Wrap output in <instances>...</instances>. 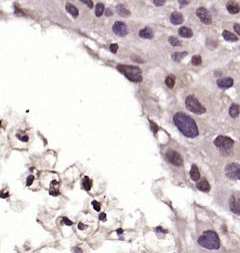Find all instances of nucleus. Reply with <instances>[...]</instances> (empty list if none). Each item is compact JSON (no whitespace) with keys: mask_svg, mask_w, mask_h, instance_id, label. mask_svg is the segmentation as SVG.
I'll use <instances>...</instances> for the list:
<instances>
[{"mask_svg":"<svg viewBox=\"0 0 240 253\" xmlns=\"http://www.w3.org/2000/svg\"><path fill=\"white\" fill-rule=\"evenodd\" d=\"M173 121L180 132L187 138H195L198 136V128L192 117L182 111L176 113L173 115Z\"/></svg>","mask_w":240,"mask_h":253,"instance_id":"f257e3e1","label":"nucleus"},{"mask_svg":"<svg viewBox=\"0 0 240 253\" xmlns=\"http://www.w3.org/2000/svg\"><path fill=\"white\" fill-rule=\"evenodd\" d=\"M198 244L209 250H216L220 247V240L218 235L214 231H205L198 238Z\"/></svg>","mask_w":240,"mask_h":253,"instance_id":"f03ea898","label":"nucleus"},{"mask_svg":"<svg viewBox=\"0 0 240 253\" xmlns=\"http://www.w3.org/2000/svg\"><path fill=\"white\" fill-rule=\"evenodd\" d=\"M117 69L122 74H124L129 80L133 82H141L143 79L141 69L137 66L132 65H124V64H119L117 65Z\"/></svg>","mask_w":240,"mask_h":253,"instance_id":"7ed1b4c3","label":"nucleus"},{"mask_svg":"<svg viewBox=\"0 0 240 253\" xmlns=\"http://www.w3.org/2000/svg\"><path fill=\"white\" fill-rule=\"evenodd\" d=\"M185 105L186 107L190 111L196 113V115H202V113H204L206 111V109L201 105V103L194 95H188L186 97Z\"/></svg>","mask_w":240,"mask_h":253,"instance_id":"20e7f679","label":"nucleus"},{"mask_svg":"<svg viewBox=\"0 0 240 253\" xmlns=\"http://www.w3.org/2000/svg\"><path fill=\"white\" fill-rule=\"evenodd\" d=\"M214 145L216 148L223 151H229L232 149L234 145V141L231 138L226 136H218L214 140Z\"/></svg>","mask_w":240,"mask_h":253,"instance_id":"39448f33","label":"nucleus"},{"mask_svg":"<svg viewBox=\"0 0 240 253\" xmlns=\"http://www.w3.org/2000/svg\"><path fill=\"white\" fill-rule=\"evenodd\" d=\"M225 175L230 180H240V166L236 163L228 164L225 167Z\"/></svg>","mask_w":240,"mask_h":253,"instance_id":"423d86ee","label":"nucleus"},{"mask_svg":"<svg viewBox=\"0 0 240 253\" xmlns=\"http://www.w3.org/2000/svg\"><path fill=\"white\" fill-rule=\"evenodd\" d=\"M166 157H167V160L169 161V163H171V164L174 165V166L179 167L183 164V159L180 156V154H179L178 152H176V151H173V150L167 151Z\"/></svg>","mask_w":240,"mask_h":253,"instance_id":"0eeeda50","label":"nucleus"},{"mask_svg":"<svg viewBox=\"0 0 240 253\" xmlns=\"http://www.w3.org/2000/svg\"><path fill=\"white\" fill-rule=\"evenodd\" d=\"M196 15L198 16V18L204 23V24H211L212 23V16L210 14V12L204 7H199L196 10Z\"/></svg>","mask_w":240,"mask_h":253,"instance_id":"6e6552de","label":"nucleus"},{"mask_svg":"<svg viewBox=\"0 0 240 253\" xmlns=\"http://www.w3.org/2000/svg\"><path fill=\"white\" fill-rule=\"evenodd\" d=\"M112 29H113V32L115 33L117 36H120V37L126 36L127 33H128L126 24H125L124 22H121V21H116V22L114 23Z\"/></svg>","mask_w":240,"mask_h":253,"instance_id":"1a4fd4ad","label":"nucleus"},{"mask_svg":"<svg viewBox=\"0 0 240 253\" xmlns=\"http://www.w3.org/2000/svg\"><path fill=\"white\" fill-rule=\"evenodd\" d=\"M229 207L234 214L240 215V198L231 196L229 200Z\"/></svg>","mask_w":240,"mask_h":253,"instance_id":"9d476101","label":"nucleus"},{"mask_svg":"<svg viewBox=\"0 0 240 253\" xmlns=\"http://www.w3.org/2000/svg\"><path fill=\"white\" fill-rule=\"evenodd\" d=\"M217 85L222 89H229L233 85V79L231 77H224L217 80Z\"/></svg>","mask_w":240,"mask_h":253,"instance_id":"9b49d317","label":"nucleus"},{"mask_svg":"<svg viewBox=\"0 0 240 253\" xmlns=\"http://www.w3.org/2000/svg\"><path fill=\"white\" fill-rule=\"evenodd\" d=\"M170 21H171V23H172V24H174V25L181 24V23H183V21H184L183 15H182L181 13H179V12L171 13Z\"/></svg>","mask_w":240,"mask_h":253,"instance_id":"f8f14e48","label":"nucleus"},{"mask_svg":"<svg viewBox=\"0 0 240 253\" xmlns=\"http://www.w3.org/2000/svg\"><path fill=\"white\" fill-rule=\"evenodd\" d=\"M139 36L142 37V38H147V39H151L154 36V33H153V30L149 27H145L144 29H141L140 32H139Z\"/></svg>","mask_w":240,"mask_h":253,"instance_id":"ddd939ff","label":"nucleus"},{"mask_svg":"<svg viewBox=\"0 0 240 253\" xmlns=\"http://www.w3.org/2000/svg\"><path fill=\"white\" fill-rule=\"evenodd\" d=\"M178 32H179V35L184 37V38H189V37H192V35H193V32H192L191 29L188 28V27H186V26L180 27Z\"/></svg>","mask_w":240,"mask_h":253,"instance_id":"4468645a","label":"nucleus"},{"mask_svg":"<svg viewBox=\"0 0 240 253\" xmlns=\"http://www.w3.org/2000/svg\"><path fill=\"white\" fill-rule=\"evenodd\" d=\"M226 8H227L228 12L231 13V14H236V13H238L240 11L239 4H237L235 2H229L227 4V6H226Z\"/></svg>","mask_w":240,"mask_h":253,"instance_id":"2eb2a0df","label":"nucleus"},{"mask_svg":"<svg viewBox=\"0 0 240 253\" xmlns=\"http://www.w3.org/2000/svg\"><path fill=\"white\" fill-rule=\"evenodd\" d=\"M190 177H191V179L193 180V181H198V180L200 179V172L199 170H198L197 166L196 165H193V166L191 167V170H190Z\"/></svg>","mask_w":240,"mask_h":253,"instance_id":"dca6fc26","label":"nucleus"},{"mask_svg":"<svg viewBox=\"0 0 240 253\" xmlns=\"http://www.w3.org/2000/svg\"><path fill=\"white\" fill-rule=\"evenodd\" d=\"M198 190L202 192H209L210 191V185L206 180H201L200 182H198L197 185H196Z\"/></svg>","mask_w":240,"mask_h":253,"instance_id":"f3484780","label":"nucleus"},{"mask_svg":"<svg viewBox=\"0 0 240 253\" xmlns=\"http://www.w3.org/2000/svg\"><path fill=\"white\" fill-rule=\"evenodd\" d=\"M239 113H240L239 105H238L237 103H232L231 107H230V109H229L230 117H233V119H235V117H237L238 115H239Z\"/></svg>","mask_w":240,"mask_h":253,"instance_id":"a211bd4d","label":"nucleus"},{"mask_svg":"<svg viewBox=\"0 0 240 253\" xmlns=\"http://www.w3.org/2000/svg\"><path fill=\"white\" fill-rule=\"evenodd\" d=\"M116 11H117V13L120 15V16L126 17V16H128V15H130V11H129L128 9L122 4L117 5V7H116Z\"/></svg>","mask_w":240,"mask_h":253,"instance_id":"6ab92c4d","label":"nucleus"},{"mask_svg":"<svg viewBox=\"0 0 240 253\" xmlns=\"http://www.w3.org/2000/svg\"><path fill=\"white\" fill-rule=\"evenodd\" d=\"M222 35H223V38L225 39V40H227V41L234 42V41L238 40L237 36H236L235 34H233L232 32H230V31H228V30H224L223 33H222Z\"/></svg>","mask_w":240,"mask_h":253,"instance_id":"aec40b11","label":"nucleus"},{"mask_svg":"<svg viewBox=\"0 0 240 253\" xmlns=\"http://www.w3.org/2000/svg\"><path fill=\"white\" fill-rule=\"evenodd\" d=\"M65 8H66V10H67V12H68V13H70V14H71L72 16L77 17V16H78V14H79V11H78V9L76 8V7L74 6V5L69 4V3H67V4H66V6H65Z\"/></svg>","mask_w":240,"mask_h":253,"instance_id":"412c9836","label":"nucleus"},{"mask_svg":"<svg viewBox=\"0 0 240 253\" xmlns=\"http://www.w3.org/2000/svg\"><path fill=\"white\" fill-rule=\"evenodd\" d=\"M187 55V52L183 51V52H175V53L172 54V59L176 62H179L180 60L183 59L185 56Z\"/></svg>","mask_w":240,"mask_h":253,"instance_id":"4be33fe9","label":"nucleus"},{"mask_svg":"<svg viewBox=\"0 0 240 253\" xmlns=\"http://www.w3.org/2000/svg\"><path fill=\"white\" fill-rule=\"evenodd\" d=\"M82 186L86 191H89L92 187V181L88 177H84L83 180H82Z\"/></svg>","mask_w":240,"mask_h":253,"instance_id":"5701e85b","label":"nucleus"},{"mask_svg":"<svg viewBox=\"0 0 240 253\" xmlns=\"http://www.w3.org/2000/svg\"><path fill=\"white\" fill-rule=\"evenodd\" d=\"M104 10H105L104 4H102V3H98V4H96V7H95V15L97 17H100L102 14H103Z\"/></svg>","mask_w":240,"mask_h":253,"instance_id":"b1692460","label":"nucleus"},{"mask_svg":"<svg viewBox=\"0 0 240 253\" xmlns=\"http://www.w3.org/2000/svg\"><path fill=\"white\" fill-rule=\"evenodd\" d=\"M165 83L169 89H172L175 84V77L173 75H168L165 79Z\"/></svg>","mask_w":240,"mask_h":253,"instance_id":"393cba45","label":"nucleus"},{"mask_svg":"<svg viewBox=\"0 0 240 253\" xmlns=\"http://www.w3.org/2000/svg\"><path fill=\"white\" fill-rule=\"evenodd\" d=\"M191 63L193 64V65H195V66H198V65H200V64L202 63V59H201V56L200 55H194L193 57H192V59H191Z\"/></svg>","mask_w":240,"mask_h":253,"instance_id":"a878e982","label":"nucleus"},{"mask_svg":"<svg viewBox=\"0 0 240 253\" xmlns=\"http://www.w3.org/2000/svg\"><path fill=\"white\" fill-rule=\"evenodd\" d=\"M169 43H170L172 46H180V45H181L180 41H179L178 39H177L176 37H174V36L169 37Z\"/></svg>","mask_w":240,"mask_h":253,"instance_id":"bb28decb","label":"nucleus"},{"mask_svg":"<svg viewBox=\"0 0 240 253\" xmlns=\"http://www.w3.org/2000/svg\"><path fill=\"white\" fill-rule=\"evenodd\" d=\"M92 206H93L94 210L95 211H100V209H101V206H100V204L98 203V202L96 201H92Z\"/></svg>","mask_w":240,"mask_h":253,"instance_id":"cd10ccee","label":"nucleus"},{"mask_svg":"<svg viewBox=\"0 0 240 253\" xmlns=\"http://www.w3.org/2000/svg\"><path fill=\"white\" fill-rule=\"evenodd\" d=\"M153 2L156 6H162V5L165 4L166 0H153Z\"/></svg>","mask_w":240,"mask_h":253,"instance_id":"c85d7f7f","label":"nucleus"},{"mask_svg":"<svg viewBox=\"0 0 240 253\" xmlns=\"http://www.w3.org/2000/svg\"><path fill=\"white\" fill-rule=\"evenodd\" d=\"M110 50H111V52H113V53H116L118 50V45L116 43L111 44V45H110Z\"/></svg>","mask_w":240,"mask_h":253,"instance_id":"c756f323","label":"nucleus"},{"mask_svg":"<svg viewBox=\"0 0 240 253\" xmlns=\"http://www.w3.org/2000/svg\"><path fill=\"white\" fill-rule=\"evenodd\" d=\"M81 1L84 3V4L87 5L89 8H92V7H93V2H92L91 0H81Z\"/></svg>","mask_w":240,"mask_h":253,"instance_id":"7c9ffc66","label":"nucleus"},{"mask_svg":"<svg viewBox=\"0 0 240 253\" xmlns=\"http://www.w3.org/2000/svg\"><path fill=\"white\" fill-rule=\"evenodd\" d=\"M233 27H234V30H235V32L240 36V24H239V23H235Z\"/></svg>","mask_w":240,"mask_h":253,"instance_id":"2f4dec72","label":"nucleus"},{"mask_svg":"<svg viewBox=\"0 0 240 253\" xmlns=\"http://www.w3.org/2000/svg\"><path fill=\"white\" fill-rule=\"evenodd\" d=\"M33 181H34V177H33V176H29V177L27 178V181H26L27 186H30L31 184L33 183Z\"/></svg>","mask_w":240,"mask_h":253,"instance_id":"473e14b6","label":"nucleus"},{"mask_svg":"<svg viewBox=\"0 0 240 253\" xmlns=\"http://www.w3.org/2000/svg\"><path fill=\"white\" fill-rule=\"evenodd\" d=\"M150 123H151V128H152V130H153V132H154V134L156 135V133H157V131H158V127H157L156 125H155L154 123H153V121H150Z\"/></svg>","mask_w":240,"mask_h":253,"instance_id":"72a5a7b5","label":"nucleus"},{"mask_svg":"<svg viewBox=\"0 0 240 253\" xmlns=\"http://www.w3.org/2000/svg\"><path fill=\"white\" fill-rule=\"evenodd\" d=\"M63 222L65 223V225H67V226H71L72 225V222L67 218V217H63Z\"/></svg>","mask_w":240,"mask_h":253,"instance_id":"f704fd0d","label":"nucleus"},{"mask_svg":"<svg viewBox=\"0 0 240 253\" xmlns=\"http://www.w3.org/2000/svg\"><path fill=\"white\" fill-rule=\"evenodd\" d=\"M179 1V4H180V6H184V5H187L188 4V2H189V1H188V0H178Z\"/></svg>","mask_w":240,"mask_h":253,"instance_id":"c9c22d12","label":"nucleus"},{"mask_svg":"<svg viewBox=\"0 0 240 253\" xmlns=\"http://www.w3.org/2000/svg\"><path fill=\"white\" fill-rule=\"evenodd\" d=\"M18 139L20 141H22V142H27V141H28V137H27L26 135H24V136H18Z\"/></svg>","mask_w":240,"mask_h":253,"instance_id":"e433bc0d","label":"nucleus"},{"mask_svg":"<svg viewBox=\"0 0 240 253\" xmlns=\"http://www.w3.org/2000/svg\"><path fill=\"white\" fill-rule=\"evenodd\" d=\"M99 219L101 221H106V214H105V213H101V214L99 215Z\"/></svg>","mask_w":240,"mask_h":253,"instance_id":"4c0bfd02","label":"nucleus"},{"mask_svg":"<svg viewBox=\"0 0 240 253\" xmlns=\"http://www.w3.org/2000/svg\"><path fill=\"white\" fill-rule=\"evenodd\" d=\"M78 228L81 229V230H84V229L86 228V226H84L83 223H79V224H78Z\"/></svg>","mask_w":240,"mask_h":253,"instance_id":"58836bf2","label":"nucleus"},{"mask_svg":"<svg viewBox=\"0 0 240 253\" xmlns=\"http://www.w3.org/2000/svg\"><path fill=\"white\" fill-rule=\"evenodd\" d=\"M111 14H113V12H112V11L110 10L109 8L106 9V15H107V16H110V15H111Z\"/></svg>","mask_w":240,"mask_h":253,"instance_id":"ea45409f","label":"nucleus"},{"mask_svg":"<svg viewBox=\"0 0 240 253\" xmlns=\"http://www.w3.org/2000/svg\"><path fill=\"white\" fill-rule=\"evenodd\" d=\"M122 232H123L122 229H118V230H117V233H118V234H121V233H122Z\"/></svg>","mask_w":240,"mask_h":253,"instance_id":"a19ab883","label":"nucleus"}]
</instances>
